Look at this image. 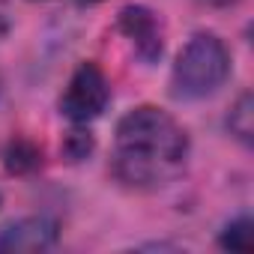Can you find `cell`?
Listing matches in <instances>:
<instances>
[{
    "instance_id": "cell-4",
    "label": "cell",
    "mask_w": 254,
    "mask_h": 254,
    "mask_svg": "<svg viewBox=\"0 0 254 254\" xmlns=\"http://www.w3.org/2000/svg\"><path fill=\"white\" fill-rule=\"evenodd\" d=\"M120 33L135 45V51L147 60L156 63L162 57L165 39H162V24L147 6H126L120 12Z\"/></svg>"
},
{
    "instance_id": "cell-5",
    "label": "cell",
    "mask_w": 254,
    "mask_h": 254,
    "mask_svg": "<svg viewBox=\"0 0 254 254\" xmlns=\"http://www.w3.org/2000/svg\"><path fill=\"white\" fill-rule=\"evenodd\" d=\"M57 239V224L48 218H21L0 230V251H42Z\"/></svg>"
},
{
    "instance_id": "cell-7",
    "label": "cell",
    "mask_w": 254,
    "mask_h": 254,
    "mask_svg": "<svg viewBox=\"0 0 254 254\" xmlns=\"http://www.w3.org/2000/svg\"><path fill=\"white\" fill-rule=\"evenodd\" d=\"M251 242H254V224H251V218H239V221L227 224L224 233H221V245L230 248V251H251Z\"/></svg>"
},
{
    "instance_id": "cell-6",
    "label": "cell",
    "mask_w": 254,
    "mask_h": 254,
    "mask_svg": "<svg viewBox=\"0 0 254 254\" xmlns=\"http://www.w3.org/2000/svg\"><path fill=\"white\" fill-rule=\"evenodd\" d=\"M3 159H6V171H9V174H30V171L39 168L42 153L36 150V144H30V141H24V138H15V141L6 147Z\"/></svg>"
},
{
    "instance_id": "cell-2",
    "label": "cell",
    "mask_w": 254,
    "mask_h": 254,
    "mask_svg": "<svg viewBox=\"0 0 254 254\" xmlns=\"http://www.w3.org/2000/svg\"><path fill=\"white\" fill-rule=\"evenodd\" d=\"M230 75V54L212 33H197L186 42L174 63V93L180 99L212 96Z\"/></svg>"
},
{
    "instance_id": "cell-3",
    "label": "cell",
    "mask_w": 254,
    "mask_h": 254,
    "mask_svg": "<svg viewBox=\"0 0 254 254\" xmlns=\"http://www.w3.org/2000/svg\"><path fill=\"white\" fill-rule=\"evenodd\" d=\"M108 96H111V87L105 72L96 63H81L69 78V87L60 99V111L72 123H90L105 111Z\"/></svg>"
},
{
    "instance_id": "cell-1",
    "label": "cell",
    "mask_w": 254,
    "mask_h": 254,
    "mask_svg": "<svg viewBox=\"0 0 254 254\" xmlns=\"http://www.w3.org/2000/svg\"><path fill=\"white\" fill-rule=\"evenodd\" d=\"M189 159V135L165 111L141 105L117 126L114 171L126 186L156 189L183 174Z\"/></svg>"
},
{
    "instance_id": "cell-8",
    "label": "cell",
    "mask_w": 254,
    "mask_h": 254,
    "mask_svg": "<svg viewBox=\"0 0 254 254\" xmlns=\"http://www.w3.org/2000/svg\"><path fill=\"white\" fill-rule=\"evenodd\" d=\"M230 132H233L236 138H242V141L251 138V96H248V93H245V96L236 102V108L230 111Z\"/></svg>"
},
{
    "instance_id": "cell-9",
    "label": "cell",
    "mask_w": 254,
    "mask_h": 254,
    "mask_svg": "<svg viewBox=\"0 0 254 254\" xmlns=\"http://www.w3.org/2000/svg\"><path fill=\"white\" fill-rule=\"evenodd\" d=\"M200 3H206V6H230L236 0H200Z\"/></svg>"
},
{
    "instance_id": "cell-10",
    "label": "cell",
    "mask_w": 254,
    "mask_h": 254,
    "mask_svg": "<svg viewBox=\"0 0 254 254\" xmlns=\"http://www.w3.org/2000/svg\"><path fill=\"white\" fill-rule=\"evenodd\" d=\"M0 33H3V24H0Z\"/></svg>"
}]
</instances>
